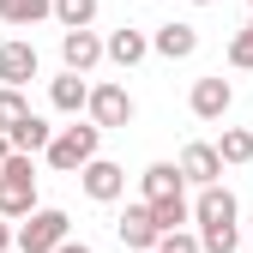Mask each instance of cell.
Instances as JSON below:
<instances>
[{
	"label": "cell",
	"mask_w": 253,
	"mask_h": 253,
	"mask_svg": "<svg viewBox=\"0 0 253 253\" xmlns=\"http://www.w3.org/2000/svg\"><path fill=\"white\" fill-rule=\"evenodd\" d=\"M235 193L223 181H211V187H199V199H193V223H199V241H205V253H235L241 247V229H235Z\"/></svg>",
	"instance_id": "obj_1"
},
{
	"label": "cell",
	"mask_w": 253,
	"mask_h": 253,
	"mask_svg": "<svg viewBox=\"0 0 253 253\" xmlns=\"http://www.w3.org/2000/svg\"><path fill=\"white\" fill-rule=\"evenodd\" d=\"M97 145H103V126H97V121H84V126H60V133H54V145H48L42 157H48V169L79 175L90 157H97Z\"/></svg>",
	"instance_id": "obj_2"
},
{
	"label": "cell",
	"mask_w": 253,
	"mask_h": 253,
	"mask_svg": "<svg viewBox=\"0 0 253 253\" xmlns=\"http://www.w3.org/2000/svg\"><path fill=\"white\" fill-rule=\"evenodd\" d=\"M37 211V169L30 151H12V163L0 169V217H30Z\"/></svg>",
	"instance_id": "obj_3"
},
{
	"label": "cell",
	"mask_w": 253,
	"mask_h": 253,
	"mask_svg": "<svg viewBox=\"0 0 253 253\" xmlns=\"http://www.w3.org/2000/svg\"><path fill=\"white\" fill-rule=\"evenodd\" d=\"M67 223H73L67 211H54V205H37V211H30L24 223H18V253H54L60 241H67Z\"/></svg>",
	"instance_id": "obj_4"
},
{
	"label": "cell",
	"mask_w": 253,
	"mask_h": 253,
	"mask_svg": "<svg viewBox=\"0 0 253 253\" xmlns=\"http://www.w3.org/2000/svg\"><path fill=\"white\" fill-rule=\"evenodd\" d=\"M115 229H121V241L133 247V253H157V241H163V229H157V217H151V199H139V205H126Z\"/></svg>",
	"instance_id": "obj_5"
},
{
	"label": "cell",
	"mask_w": 253,
	"mask_h": 253,
	"mask_svg": "<svg viewBox=\"0 0 253 253\" xmlns=\"http://www.w3.org/2000/svg\"><path fill=\"white\" fill-rule=\"evenodd\" d=\"M79 181H84V193L97 199V205H109V199H121V193H126V169H121V163H109V157H90V163L79 169Z\"/></svg>",
	"instance_id": "obj_6"
},
{
	"label": "cell",
	"mask_w": 253,
	"mask_h": 253,
	"mask_svg": "<svg viewBox=\"0 0 253 253\" xmlns=\"http://www.w3.org/2000/svg\"><path fill=\"white\" fill-rule=\"evenodd\" d=\"M90 121H97L103 133L133 121V97H126V84H90Z\"/></svg>",
	"instance_id": "obj_7"
},
{
	"label": "cell",
	"mask_w": 253,
	"mask_h": 253,
	"mask_svg": "<svg viewBox=\"0 0 253 253\" xmlns=\"http://www.w3.org/2000/svg\"><path fill=\"white\" fill-rule=\"evenodd\" d=\"M60 60H67L73 73H90L97 60H109V42H103L90 24H84V30H67V37H60Z\"/></svg>",
	"instance_id": "obj_8"
},
{
	"label": "cell",
	"mask_w": 253,
	"mask_h": 253,
	"mask_svg": "<svg viewBox=\"0 0 253 253\" xmlns=\"http://www.w3.org/2000/svg\"><path fill=\"white\" fill-rule=\"evenodd\" d=\"M229 103H235V90H229V79H223V73L199 79V84H193V97H187V109H193L199 121H223V115H229Z\"/></svg>",
	"instance_id": "obj_9"
},
{
	"label": "cell",
	"mask_w": 253,
	"mask_h": 253,
	"mask_svg": "<svg viewBox=\"0 0 253 253\" xmlns=\"http://www.w3.org/2000/svg\"><path fill=\"white\" fill-rule=\"evenodd\" d=\"M37 79V42H24V37H12V42H0V84H30Z\"/></svg>",
	"instance_id": "obj_10"
},
{
	"label": "cell",
	"mask_w": 253,
	"mask_h": 253,
	"mask_svg": "<svg viewBox=\"0 0 253 253\" xmlns=\"http://www.w3.org/2000/svg\"><path fill=\"white\" fill-rule=\"evenodd\" d=\"M181 175L193 187H211L217 175H223V151H217V145H187L181 151Z\"/></svg>",
	"instance_id": "obj_11"
},
{
	"label": "cell",
	"mask_w": 253,
	"mask_h": 253,
	"mask_svg": "<svg viewBox=\"0 0 253 253\" xmlns=\"http://www.w3.org/2000/svg\"><path fill=\"white\" fill-rule=\"evenodd\" d=\"M48 103L60 109V115H79V109H90V84H84V73H60V79H48Z\"/></svg>",
	"instance_id": "obj_12"
},
{
	"label": "cell",
	"mask_w": 253,
	"mask_h": 253,
	"mask_svg": "<svg viewBox=\"0 0 253 253\" xmlns=\"http://www.w3.org/2000/svg\"><path fill=\"white\" fill-rule=\"evenodd\" d=\"M139 193H145V199H169V193H187V175H181V163H151V169L139 175Z\"/></svg>",
	"instance_id": "obj_13"
},
{
	"label": "cell",
	"mask_w": 253,
	"mask_h": 253,
	"mask_svg": "<svg viewBox=\"0 0 253 253\" xmlns=\"http://www.w3.org/2000/svg\"><path fill=\"white\" fill-rule=\"evenodd\" d=\"M151 48L163 54V60H187V54L199 48V30H193V24H163V30L151 37Z\"/></svg>",
	"instance_id": "obj_14"
},
{
	"label": "cell",
	"mask_w": 253,
	"mask_h": 253,
	"mask_svg": "<svg viewBox=\"0 0 253 253\" xmlns=\"http://www.w3.org/2000/svg\"><path fill=\"white\" fill-rule=\"evenodd\" d=\"M42 18H54V0H0V24H12V30H30Z\"/></svg>",
	"instance_id": "obj_15"
},
{
	"label": "cell",
	"mask_w": 253,
	"mask_h": 253,
	"mask_svg": "<svg viewBox=\"0 0 253 253\" xmlns=\"http://www.w3.org/2000/svg\"><path fill=\"white\" fill-rule=\"evenodd\" d=\"M145 54H151V37H145V30H133V24L109 37V60H115V67H139Z\"/></svg>",
	"instance_id": "obj_16"
},
{
	"label": "cell",
	"mask_w": 253,
	"mask_h": 253,
	"mask_svg": "<svg viewBox=\"0 0 253 253\" xmlns=\"http://www.w3.org/2000/svg\"><path fill=\"white\" fill-rule=\"evenodd\" d=\"M54 145V126L42 121V115H24L18 126H12V151H30V157H37V151H48Z\"/></svg>",
	"instance_id": "obj_17"
},
{
	"label": "cell",
	"mask_w": 253,
	"mask_h": 253,
	"mask_svg": "<svg viewBox=\"0 0 253 253\" xmlns=\"http://www.w3.org/2000/svg\"><path fill=\"white\" fill-rule=\"evenodd\" d=\"M151 217H157V229H187L193 223V205H187V193H169V199H151Z\"/></svg>",
	"instance_id": "obj_18"
},
{
	"label": "cell",
	"mask_w": 253,
	"mask_h": 253,
	"mask_svg": "<svg viewBox=\"0 0 253 253\" xmlns=\"http://www.w3.org/2000/svg\"><path fill=\"white\" fill-rule=\"evenodd\" d=\"M30 115V103H24V90L18 84H0V133H12V126Z\"/></svg>",
	"instance_id": "obj_19"
},
{
	"label": "cell",
	"mask_w": 253,
	"mask_h": 253,
	"mask_svg": "<svg viewBox=\"0 0 253 253\" xmlns=\"http://www.w3.org/2000/svg\"><path fill=\"white\" fill-rule=\"evenodd\" d=\"M217 151H223V163H247V157H253V133H247V126H223Z\"/></svg>",
	"instance_id": "obj_20"
},
{
	"label": "cell",
	"mask_w": 253,
	"mask_h": 253,
	"mask_svg": "<svg viewBox=\"0 0 253 253\" xmlns=\"http://www.w3.org/2000/svg\"><path fill=\"white\" fill-rule=\"evenodd\" d=\"M54 18L67 30H84L90 18H97V0H54Z\"/></svg>",
	"instance_id": "obj_21"
},
{
	"label": "cell",
	"mask_w": 253,
	"mask_h": 253,
	"mask_svg": "<svg viewBox=\"0 0 253 253\" xmlns=\"http://www.w3.org/2000/svg\"><path fill=\"white\" fill-rule=\"evenodd\" d=\"M229 67H241V73L253 67V18L235 30V42H229Z\"/></svg>",
	"instance_id": "obj_22"
},
{
	"label": "cell",
	"mask_w": 253,
	"mask_h": 253,
	"mask_svg": "<svg viewBox=\"0 0 253 253\" xmlns=\"http://www.w3.org/2000/svg\"><path fill=\"white\" fill-rule=\"evenodd\" d=\"M157 253H205V241H199V235H187V229H169L163 241H157Z\"/></svg>",
	"instance_id": "obj_23"
},
{
	"label": "cell",
	"mask_w": 253,
	"mask_h": 253,
	"mask_svg": "<svg viewBox=\"0 0 253 253\" xmlns=\"http://www.w3.org/2000/svg\"><path fill=\"white\" fill-rule=\"evenodd\" d=\"M12 241H18V229H12V223H6V217H0V253H6V247H12Z\"/></svg>",
	"instance_id": "obj_24"
},
{
	"label": "cell",
	"mask_w": 253,
	"mask_h": 253,
	"mask_svg": "<svg viewBox=\"0 0 253 253\" xmlns=\"http://www.w3.org/2000/svg\"><path fill=\"white\" fill-rule=\"evenodd\" d=\"M12 163V133H0V169Z\"/></svg>",
	"instance_id": "obj_25"
},
{
	"label": "cell",
	"mask_w": 253,
	"mask_h": 253,
	"mask_svg": "<svg viewBox=\"0 0 253 253\" xmlns=\"http://www.w3.org/2000/svg\"><path fill=\"white\" fill-rule=\"evenodd\" d=\"M54 253H90V247H84V241H73V235H67V241H60V247H54Z\"/></svg>",
	"instance_id": "obj_26"
},
{
	"label": "cell",
	"mask_w": 253,
	"mask_h": 253,
	"mask_svg": "<svg viewBox=\"0 0 253 253\" xmlns=\"http://www.w3.org/2000/svg\"><path fill=\"white\" fill-rule=\"evenodd\" d=\"M193 6H211V0H193Z\"/></svg>",
	"instance_id": "obj_27"
},
{
	"label": "cell",
	"mask_w": 253,
	"mask_h": 253,
	"mask_svg": "<svg viewBox=\"0 0 253 253\" xmlns=\"http://www.w3.org/2000/svg\"><path fill=\"white\" fill-rule=\"evenodd\" d=\"M247 241H253V229H247Z\"/></svg>",
	"instance_id": "obj_28"
}]
</instances>
